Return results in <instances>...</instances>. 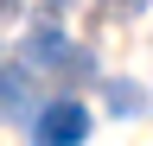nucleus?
Segmentation results:
<instances>
[{"instance_id":"obj_1","label":"nucleus","mask_w":153,"mask_h":146,"mask_svg":"<svg viewBox=\"0 0 153 146\" xmlns=\"http://www.w3.org/2000/svg\"><path fill=\"white\" fill-rule=\"evenodd\" d=\"M83 134H89V108L70 95L38 108V121H32V146H83Z\"/></svg>"},{"instance_id":"obj_2","label":"nucleus","mask_w":153,"mask_h":146,"mask_svg":"<svg viewBox=\"0 0 153 146\" xmlns=\"http://www.w3.org/2000/svg\"><path fill=\"white\" fill-rule=\"evenodd\" d=\"M19 108H26V76L0 70V114H19Z\"/></svg>"},{"instance_id":"obj_3","label":"nucleus","mask_w":153,"mask_h":146,"mask_svg":"<svg viewBox=\"0 0 153 146\" xmlns=\"http://www.w3.org/2000/svg\"><path fill=\"white\" fill-rule=\"evenodd\" d=\"M140 108V89L134 83H108V114H134Z\"/></svg>"}]
</instances>
